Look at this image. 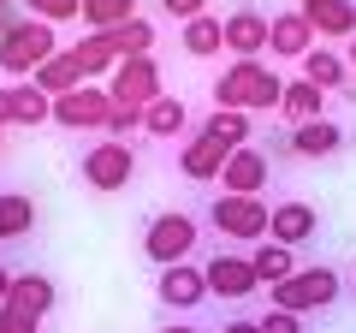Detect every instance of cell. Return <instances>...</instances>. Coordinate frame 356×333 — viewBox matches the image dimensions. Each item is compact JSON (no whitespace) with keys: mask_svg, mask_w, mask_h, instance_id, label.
<instances>
[{"mask_svg":"<svg viewBox=\"0 0 356 333\" xmlns=\"http://www.w3.org/2000/svg\"><path fill=\"white\" fill-rule=\"evenodd\" d=\"M267 297H273V309L309 316V309H327V304H339V274H332V268H297L291 280L267 286Z\"/></svg>","mask_w":356,"mask_h":333,"instance_id":"3957f363","label":"cell"},{"mask_svg":"<svg viewBox=\"0 0 356 333\" xmlns=\"http://www.w3.org/2000/svg\"><path fill=\"white\" fill-rule=\"evenodd\" d=\"M255 327H261V333H303V316H291V309H267Z\"/></svg>","mask_w":356,"mask_h":333,"instance_id":"d6a6232c","label":"cell"},{"mask_svg":"<svg viewBox=\"0 0 356 333\" xmlns=\"http://www.w3.org/2000/svg\"><path fill=\"white\" fill-rule=\"evenodd\" d=\"M220 24H226V54L232 60H261L267 54V13L261 6H232Z\"/></svg>","mask_w":356,"mask_h":333,"instance_id":"8fae6325","label":"cell"},{"mask_svg":"<svg viewBox=\"0 0 356 333\" xmlns=\"http://www.w3.org/2000/svg\"><path fill=\"white\" fill-rule=\"evenodd\" d=\"M48 119H54V95H42L30 77L0 90V131L6 125H48Z\"/></svg>","mask_w":356,"mask_h":333,"instance_id":"4fadbf2b","label":"cell"},{"mask_svg":"<svg viewBox=\"0 0 356 333\" xmlns=\"http://www.w3.org/2000/svg\"><path fill=\"white\" fill-rule=\"evenodd\" d=\"M321 232V215H315V203H303V196H291V203H273V215H267V238L273 244H309Z\"/></svg>","mask_w":356,"mask_h":333,"instance_id":"5bb4252c","label":"cell"},{"mask_svg":"<svg viewBox=\"0 0 356 333\" xmlns=\"http://www.w3.org/2000/svg\"><path fill=\"white\" fill-rule=\"evenodd\" d=\"M202 137H214L220 149H243L250 143V114H238V107H214L202 125Z\"/></svg>","mask_w":356,"mask_h":333,"instance_id":"83f0119b","label":"cell"},{"mask_svg":"<svg viewBox=\"0 0 356 333\" xmlns=\"http://www.w3.org/2000/svg\"><path fill=\"white\" fill-rule=\"evenodd\" d=\"M30 18H42V24H65V18H83V0H24Z\"/></svg>","mask_w":356,"mask_h":333,"instance_id":"4dcf8cb0","label":"cell"},{"mask_svg":"<svg viewBox=\"0 0 356 333\" xmlns=\"http://www.w3.org/2000/svg\"><path fill=\"white\" fill-rule=\"evenodd\" d=\"M226 155H232V149H220L214 137H202V131H196V137L178 149V173H184L191 185H214L220 166H226Z\"/></svg>","mask_w":356,"mask_h":333,"instance_id":"ac0fdd59","label":"cell"},{"mask_svg":"<svg viewBox=\"0 0 356 333\" xmlns=\"http://www.w3.org/2000/svg\"><path fill=\"white\" fill-rule=\"evenodd\" d=\"M0 155H6V131H0Z\"/></svg>","mask_w":356,"mask_h":333,"instance_id":"60d3db41","label":"cell"},{"mask_svg":"<svg viewBox=\"0 0 356 333\" xmlns=\"http://www.w3.org/2000/svg\"><path fill=\"white\" fill-rule=\"evenodd\" d=\"M42 95H65V90H77L83 84V72H77V60L72 54H48V60L36 65V77H30Z\"/></svg>","mask_w":356,"mask_h":333,"instance_id":"4316f807","label":"cell"},{"mask_svg":"<svg viewBox=\"0 0 356 333\" xmlns=\"http://www.w3.org/2000/svg\"><path fill=\"white\" fill-rule=\"evenodd\" d=\"M54 304H60V292H54L48 274H13V292H6V304H0V321H48Z\"/></svg>","mask_w":356,"mask_h":333,"instance_id":"ba28073f","label":"cell"},{"mask_svg":"<svg viewBox=\"0 0 356 333\" xmlns=\"http://www.w3.org/2000/svg\"><path fill=\"white\" fill-rule=\"evenodd\" d=\"M102 131L125 143L131 131H143V107H119V102H113V107H107V125H102Z\"/></svg>","mask_w":356,"mask_h":333,"instance_id":"1f68e13d","label":"cell"},{"mask_svg":"<svg viewBox=\"0 0 356 333\" xmlns=\"http://www.w3.org/2000/svg\"><path fill=\"white\" fill-rule=\"evenodd\" d=\"M250 268H255V280H261V286H280V280H291V274H297V250H291V244H255V250H250Z\"/></svg>","mask_w":356,"mask_h":333,"instance_id":"603a6c76","label":"cell"},{"mask_svg":"<svg viewBox=\"0 0 356 333\" xmlns=\"http://www.w3.org/2000/svg\"><path fill=\"white\" fill-rule=\"evenodd\" d=\"M273 179V161H267L261 149H232L226 166H220V185H226V196H261V185Z\"/></svg>","mask_w":356,"mask_h":333,"instance_id":"7c38bea8","label":"cell"},{"mask_svg":"<svg viewBox=\"0 0 356 333\" xmlns=\"http://www.w3.org/2000/svg\"><path fill=\"white\" fill-rule=\"evenodd\" d=\"M24 232H36V196H24V191H0V244L24 238Z\"/></svg>","mask_w":356,"mask_h":333,"instance_id":"cb8c5ba5","label":"cell"},{"mask_svg":"<svg viewBox=\"0 0 356 333\" xmlns=\"http://www.w3.org/2000/svg\"><path fill=\"white\" fill-rule=\"evenodd\" d=\"M285 95V77L273 72L267 60H232L226 72L214 77V102L238 107V114H273Z\"/></svg>","mask_w":356,"mask_h":333,"instance_id":"6da1fadb","label":"cell"},{"mask_svg":"<svg viewBox=\"0 0 356 333\" xmlns=\"http://www.w3.org/2000/svg\"><path fill=\"white\" fill-rule=\"evenodd\" d=\"M184 125H191V107L178 102V95H154V102L143 107V131H149V137H178Z\"/></svg>","mask_w":356,"mask_h":333,"instance_id":"d4e9b609","label":"cell"},{"mask_svg":"<svg viewBox=\"0 0 356 333\" xmlns=\"http://www.w3.org/2000/svg\"><path fill=\"white\" fill-rule=\"evenodd\" d=\"M125 18H137V0H83V24L89 30H119Z\"/></svg>","mask_w":356,"mask_h":333,"instance_id":"f1b7e54d","label":"cell"},{"mask_svg":"<svg viewBox=\"0 0 356 333\" xmlns=\"http://www.w3.org/2000/svg\"><path fill=\"white\" fill-rule=\"evenodd\" d=\"M321 107H327V90H315L309 77H291V84H285V95H280V114L291 119V125H309V119H327Z\"/></svg>","mask_w":356,"mask_h":333,"instance_id":"7402d4cb","label":"cell"},{"mask_svg":"<svg viewBox=\"0 0 356 333\" xmlns=\"http://www.w3.org/2000/svg\"><path fill=\"white\" fill-rule=\"evenodd\" d=\"M184 54H191V60H214V54H226V24H220L214 13L191 18V24H184Z\"/></svg>","mask_w":356,"mask_h":333,"instance_id":"484cf974","label":"cell"},{"mask_svg":"<svg viewBox=\"0 0 356 333\" xmlns=\"http://www.w3.org/2000/svg\"><path fill=\"white\" fill-rule=\"evenodd\" d=\"M107 95H113L119 107H149L161 90V65H154V54H125V60L113 65V84H107Z\"/></svg>","mask_w":356,"mask_h":333,"instance_id":"52a82bcc","label":"cell"},{"mask_svg":"<svg viewBox=\"0 0 356 333\" xmlns=\"http://www.w3.org/2000/svg\"><path fill=\"white\" fill-rule=\"evenodd\" d=\"M202 280H208V297H226V304H243V297H255V292H261V280H255L250 256H232V250L208 256Z\"/></svg>","mask_w":356,"mask_h":333,"instance_id":"30bf717a","label":"cell"},{"mask_svg":"<svg viewBox=\"0 0 356 333\" xmlns=\"http://www.w3.org/2000/svg\"><path fill=\"white\" fill-rule=\"evenodd\" d=\"M0 333H42L36 321H0Z\"/></svg>","mask_w":356,"mask_h":333,"instance_id":"e575fe53","label":"cell"},{"mask_svg":"<svg viewBox=\"0 0 356 333\" xmlns=\"http://www.w3.org/2000/svg\"><path fill=\"white\" fill-rule=\"evenodd\" d=\"M191 250H196V220L184 215V208L154 215L149 226H143V256H149L154 268H172V262H184Z\"/></svg>","mask_w":356,"mask_h":333,"instance_id":"5b68a950","label":"cell"},{"mask_svg":"<svg viewBox=\"0 0 356 333\" xmlns=\"http://www.w3.org/2000/svg\"><path fill=\"white\" fill-rule=\"evenodd\" d=\"M161 6H166V18H178V24H191V18L208 13V0H161Z\"/></svg>","mask_w":356,"mask_h":333,"instance_id":"836d02e7","label":"cell"},{"mask_svg":"<svg viewBox=\"0 0 356 333\" xmlns=\"http://www.w3.org/2000/svg\"><path fill=\"white\" fill-rule=\"evenodd\" d=\"M54 48V24H42V18H13V24L0 30V72H13V77H36V65L48 60Z\"/></svg>","mask_w":356,"mask_h":333,"instance_id":"7a4b0ae2","label":"cell"},{"mask_svg":"<svg viewBox=\"0 0 356 333\" xmlns=\"http://www.w3.org/2000/svg\"><path fill=\"white\" fill-rule=\"evenodd\" d=\"M285 149L303 155V161H327V155L344 149V131H339V119H309V125L291 131V143H285Z\"/></svg>","mask_w":356,"mask_h":333,"instance_id":"d6986e66","label":"cell"},{"mask_svg":"<svg viewBox=\"0 0 356 333\" xmlns=\"http://www.w3.org/2000/svg\"><path fill=\"white\" fill-rule=\"evenodd\" d=\"M107 36H113L119 60H125V54H149V48H154V24H149V18H125V24L107 30Z\"/></svg>","mask_w":356,"mask_h":333,"instance_id":"f546056e","label":"cell"},{"mask_svg":"<svg viewBox=\"0 0 356 333\" xmlns=\"http://www.w3.org/2000/svg\"><path fill=\"white\" fill-rule=\"evenodd\" d=\"M309 48H315V30H309V18L297 13V6L267 18V54H273V60H303Z\"/></svg>","mask_w":356,"mask_h":333,"instance_id":"9a60e30c","label":"cell"},{"mask_svg":"<svg viewBox=\"0 0 356 333\" xmlns=\"http://www.w3.org/2000/svg\"><path fill=\"white\" fill-rule=\"evenodd\" d=\"M344 65H350V72H356V36H350V48H344Z\"/></svg>","mask_w":356,"mask_h":333,"instance_id":"f35d334b","label":"cell"},{"mask_svg":"<svg viewBox=\"0 0 356 333\" xmlns=\"http://www.w3.org/2000/svg\"><path fill=\"white\" fill-rule=\"evenodd\" d=\"M77 60V72H83V84L89 77H102V72H113L119 65V48H113V36H107V30H89L83 42H77V48H65Z\"/></svg>","mask_w":356,"mask_h":333,"instance_id":"ffe728a7","label":"cell"},{"mask_svg":"<svg viewBox=\"0 0 356 333\" xmlns=\"http://www.w3.org/2000/svg\"><path fill=\"white\" fill-rule=\"evenodd\" d=\"M131 179H137V149H131V143L102 137L95 149H83V185H89V191L113 196V191H125Z\"/></svg>","mask_w":356,"mask_h":333,"instance_id":"277c9868","label":"cell"},{"mask_svg":"<svg viewBox=\"0 0 356 333\" xmlns=\"http://www.w3.org/2000/svg\"><path fill=\"white\" fill-rule=\"evenodd\" d=\"M6 292H13V268H0V304H6Z\"/></svg>","mask_w":356,"mask_h":333,"instance_id":"74e56055","label":"cell"},{"mask_svg":"<svg viewBox=\"0 0 356 333\" xmlns=\"http://www.w3.org/2000/svg\"><path fill=\"white\" fill-rule=\"evenodd\" d=\"M6 24H13V13H6V0H0V30H6Z\"/></svg>","mask_w":356,"mask_h":333,"instance_id":"ab89813d","label":"cell"},{"mask_svg":"<svg viewBox=\"0 0 356 333\" xmlns=\"http://www.w3.org/2000/svg\"><path fill=\"white\" fill-rule=\"evenodd\" d=\"M107 107H113V95H107V90L77 84V90L54 95V125H60V131H102L107 125Z\"/></svg>","mask_w":356,"mask_h":333,"instance_id":"9c48e42d","label":"cell"},{"mask_svg":"<svg viewBox=\"0 0 356 333\" xmlns=\"http://www.w3.org/2000/svg\"><path fill=\"white\" fill-rule=\"evenodd\" d=\"M267 215H273V208H267L261 196H214V203H208L214 232H220V238H232V244L267 238Z\"/></svg>","mask_w":356,"mask_h":333,"instance_id":"8992f818","label":"cell"},{"mask_svg":"<svg viewBox=\"0 0 356 333\" xmlns=\"http://www.w3.org/2000/svg\"><path fill=\"white\" fill-rule=\"evenodd\" d=\"M161 333H202V327H191V321H166Z\"/></svg>","mask_w":356,"mask_h":333,"instance_id":"8d00e7d4","label":"cell"},{"mask_svg":"<svg viewBox=\"0 0 356 333\" xmlns=\"http://www.w3.org/2000/svg\"><path fill=\"white\" fill-rule=\"evenodd\" d=\"M297 65H303V77H309V84H315V90H344V84H350V65H344L339 60V54H332V48H321V42H315V48H309L303 54V60H297Z\"/></svg>","mask_w":356,"mask_h":333,"instance_id":"44dd1931","label":"cell"},{"mask_svg":"<svg viewBox=\"0 0 356 333\" xmlns=\"http://www.w3.org/2000/svg\"><path fill=\"white\" fill-rule=\"evenodd\" d=\"M297 13L309 18L315 42H332V36H344V42H350V36H356V0H303Z\"/></svg>","mask_w":356,"mask_h":333,"instance_id":"e0dca14e","label":"cell"},{"mask_svg":"<svg viewBox=\"0 0 356 333\" xmlns=\"http://www.w3.org/2000/svg\"><path fill=\"white\" fill-rule=\"evenodd\" d=\"M154 297H161L166 309H196L208 297V280L191 262H172V268H161V280H154Z\"/></svg>","mask_w":356,"mask_h":333,"instance_id":"2e32d148","label":"cell"},{"mask_svg":"<svg viewBox=\"0 0 356 333\" xmlns=\"http://www.w3.org/2000/svg\"><path fill=\"white\" fill-rule=\"evenodd\" d=\"M220 333H261V327H255V321H226Z\"/></svg>","mask_w":356,"mask_h":333,"instance_id":"d590c367","label":"cell"}]
</instances>
